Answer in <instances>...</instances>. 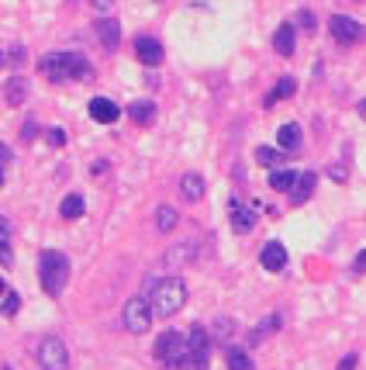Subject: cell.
<instances>
[{"label": "cell", "instance_id": "ffe728a7", "mask_svg": "<svg viewBox=\"0 0 366 370\" xmlns=\"http://www.w3.org/2000/svg\"><path fill=\"white\" fill-rule=\"evenodd\" d=\"M225 360H228V370H253V360H249V353L242 346H228Z\"/></svg>", "mask_w": 366, "mask_h": 370}, {"label": "cell", "instance_id": "4316f807", "mask_svg": "<svg viewBox=\"0 0 366 370\" xmlns=\"http://www.w3.org/2000/svg\"><path fill=\"white\" fill-rule=\"evenodd\" d=\"M17 308H21V301H17V294H10V291H7V298H3V305H0V311H3V315H14Z\"/></svg>", "mask_w": 366, "mask_h": 370}, {"label": "cell", "instance_id": "30bf717a", "mask_svg": "<svg viewBox=\"0 0 366 370\" xmlns=\"http://www.w3.org/2000/svg\"><path fill=\"white\" fill-rule=\"evenodd\" d=\"M135 56L142 66H159L163 63V42L159 38H138L135 42Z\"/></svg>", "mask_w": 366, "mask_h": 370}, {"label": "cell", "instance_id": "83f0119b", "mask_svg": "<svg viewBox=\"0 0 366 370\" xmlns=\"http://www.w3.org/2000/svg\"><path fill=\"white\" fill-rule=\"evenodd\" d=\"M297 24H301L304 31H315V14H311V10H301V14H297Z\"/></svg>", "mask_w": 366, "mask_h": 370}, {"label": "cell", "instance_id": "52a82bcc", "mask_svg": "<svg viewBox=\"0 0 366 370\" xmlns=\"http://www.w3.org/2000/svg\"><path fill=\"white\" fill-rule=\"evenodd\" d=\"M38 364H42V370H70V350H66V343L56 339V336L42 339L38 343Z\"/></svg>", "mask_w": 366, "mask_h": 370}, {"label": "cell", "instance_id": "f546056e", "mask_svg": "<svg viewBox=\"0 0 366 370\" xmlns=\"http://www.w3.org/2000/svg\"><path fill=\"white\" fill-rule=\"evenodd\" d=\"M353 270H356V274H366V249H363V253H356V263H353Z\"/></svg>", "mask_w": 366, "mask_h": 370}, {"label": "cell", "instance_id": "603a6c76", "mask_svg": "<svg viewBox=\"0 0 366 370\" xmlns=\"http://www.w3.org/2000/svg\"><path fill=\"white\" fill-rule=\"evenodd\" d=\"M177 222H180V215H177L173 208H166V204H163V208L156 211V225H159V232H170Z\"/></svg>", "mask_w": 366, "mask_h": 370}, {"label": "cell", "instance_id": "8fae6325", "mask_svg": "<svg viewBox=\"0 0 366 370\" xmlns=\"http://www.w3.org/2000/svg\"><path fill=\"white\" fill-rule=\"evenodd\" d=\"M118 104L114 100H107V97H93L90 100V118L97 121V125H114L118 121Z\"/></svg>", "mask_w": 366, "mask_h": 370}, {"label": "cell", "instance_id": "1f68e13d", "mask_svg": "<svg viewBox=\"0 0 366 370\" xmlns=\"http://www.w3.org/2000/svg\"><path fill=\"white\" fill-rule=\"evenodd\" d=\"M328 177H332V180H346V167H332Z\"/></svg>", "mask_w": 366, "mask_h": 370}, {"label": "cell", "instance_id": "5bb4252c", "mask_svg": "<svg viewBox=\"0 0 366 370\" xmlns=\"http://www.w3.org/2000/svg\"><path fill=\"white\" fill-rule=\"evenodd\" d=\"M253 225H256V211L246 208L242 201H232V229L235 232H253Z\"/></svg>", "mask_w": 366, "mask_h": 370}, {"label": "cell", "instance_id": "d6986e66", "mask_svg": "<svg viewBox=\"0 0 366 370\" xmlns=\"http://www.w3.org/2000/svg\"><path fill=\"white\" fill-rule=\"evenodd\" d=\"M180 194L186 197V201H197V197L204 194V177H200V174H183Z\"/></svg>", "mask_w": 366, "mask_h": 370}, {"label": "cell", "instance_id": "d4e9b609", "mask_svg": "<svg viewBox=\"0 0 366 370\" xmlns=\"http://www.w3.org/2000/svg\"><path fill=\"white\" fill-rule=\"evenodd\" d=\"M280 149H270V146H260L256 149V163H263V167H280Z\"/></svg>", "mask_w": 366, "mask_h": 370}, {"label": "cell", "instance_id": "f35d334b", "mask_svg": "<svg viewBox=\"0 0 366 370\" xmlns=\"http://www.w3.org/2000/svg\"><path fill=\"white\" fill-rule=\"evenodd\" d=\"M3 370H10V367H3Z\"/></svg>", "mask_w": 366, "mask_h": 370}, {"label": "cell", "instance_id": "7c38bea8", "mask_svg": "<svg viewBox=\"0 0 366 370\" xmlns=\"http://www.w3.org/2000/svg\"><path fill=\"white\" fill-rule=\"evenodd\" d=\"M260 263H263L270 274H280V270L287 267V249H283L280 242H266L263 253H260Z\"/></svg>", "mask_w": 366, "mask_h": 370}, {"label": "cell", "instance_id": "e0dca14e", "mask_svg": "<svg viewBox=\"0 0 366 370\" xmlns=\"http://www.w3.org/2000/svg\"><path fill=\"white\" fill-rule=\"evenodd\" d=\"M276 142H280V149H287V153H294L297 146H301V128L290 121V125H280L276 128Z\"/></svg>", "mask_w": 366, "mask_h": 370}, {"label": "cell", "instance_id": "277c9868", "mask_svg": "<svg viewBox=\"0 0 366 370\" xmlns=\"http://www.w3.org/2000/svg\"><path fill=\"white\" fill-rule=\"evenodd\" d=\"M156 360L166 370H186L190 360H186V339H183L177 329H166L159 339H156Z\"/></svg>", "mask_w": 366, "mask_h": 370}, {"label": "cell", "instance_id": "6da1fadb", "mask_svg": "<svg viewBox=\"0 0 366 370\" xmlns=\"http://www.w3.org/2000/svg\"><path fill=\"white\" fill-rule=\"evenodd\" d=\"M38 73L52 84H63L70 77L77 80H93V66L80 56V52H49L38 59Z\"/></svg>", "mask_w": 366, "mask_h": 370}, {"label": "cell", "instance_id": "8992f818", "mask_svg": "<svg viewBox=\"0 0 366 370\" xmlns=\"http://www.w3.org/2000/svg\"><path fill=\"white\" fill-rule=\"evenodd\" d=\"M149 325H152V308H149V298L135 294V298L125 305V329H128L132 336H142V332H149Z\"/></svg>", "mask_w": 366, "mask_h": 370}, {"label": "cell", "instance_id": "d6a6232c", "mask_svg": "<svg viewBox=\"0 0 366 370\" xmlns=\"http://www.w3.org/2000/svg\"><path fill=\"white\" fill-rule=\"evenodd\" d=\"M339 370H356V353H349V357L339 364Z\"/></svg>", "mask_w": 366, "mask_h": 370}, {"label": "cell", "instance_id": "9c48e42d", "mask_svg": "<svg viewBox=\"0 0 366 370\" xmlns=\"http://www.w3.org/2000/svg\"><path fill=\"white\" fill-rule=\"evenodd\" d=\"M93 31H97V38H100V45H104L107 52L118 49V42H121V24H118V17H97Z\"/></svg>", "mask_w": 366, "mask_h": 370}, {"label": "cell", "instance_id": "74e56055", "mask_svg": "<svg viewBox=\"0 0 366 370\" xmlns=\"http://www.w3.org/2000/svg\"><path fill=\"white\" fill-rule=\"evenodd\" d=\"M0 66H3V52H0Z\"/></svg>", "mask_w": 366, "mask_h": 370}, {"label": "cell", "instance_id": "484cf974", "mask_svg": "<svg viewBox=\"0 0 366 370\" xmlns=\"http://www.w3.org/2000/svg\"><path fill=\"white\" fill-rule=\"evenodd\" d=\"M193 253H197V246H180V249L166 253V263H170V267H180V263H186Z\"/></svg>", "mask_w": 366, "mask_h": 370}, {"label": "cell", "instance_id": "5b68a950", "mask_svg": "<svg viewBox=\"0 0 366 370\" xmlns=\"http://www.w3.org/2000/svg\"><path fill=\"white\" fill-rule=\"evenodd\" d=\"M186 360H190V370L211 367V336H207V329H200V325L190 329V336H186Z\"/></svg>", "mask_w": 366, "mask_h": 370}, {"label": "cell", "instance_id": "8d00e7d4", "mask_svg": "<svg viewBox=\"0 0 366 370\" xmlns=\"http://www.w3.org/2000/svg\"><path fill=\"white\" fill-rule=\"evenodd\" d=\"M0 187H3V170H0Z\"/></svg>", "mask_w": 366, "mask_h": 370}, {"label": "cell", "instance_id": "7a4b0ae2", "mask_svg": "<svg viewBox=\"0 0 366 370\" xmlns=\"http://www.w3.org/2000/svg\"><path fill=\"white\" fill-rule=\"evenodd\" d=\"M183 305H186V284L180 277H166L159 280L156 287H152V294H149V308H152V318L159 315V318H170V315H177Z\"/></svg>", "mask_w": 366, "mask_h": 370}, {"label": "cell", "instance_id": "ac0fdd59", "mask_svg": "<svg viewBox=\"0 0 366 370\" xmlns=\"http://www.w3.org/2000/svg\"><path fill=\"white\" fill-rule=\"evenodd\" d=\"M273 49L280 56H294V24H280V28H276Z\"/></svg>", "mask_w": 366, "mask_h": 370}, {"label": "cell", "instance_id": "4dcf8cb0", "mask_svg": "<svg viewBox=\"0 0 366 370\" xmlns=\"http://www.w3.org/2000/svg\"><path fill=\"white\" fill-rule=\"evenodd\" d=\"M21 135H24V139H35V135H38V125H35V121H28V125H24V132H21Z\"/></svg>", "mask_w": 366, "mask_h": 370}, {"label": "cell", "instance_id": "7402d4cb", "mask_svg": "<svg viewBox=\"0 0 366 370\" xmlns=\"http://www.w3.org/2000/svg\"><path fill=\"white\" fill-rule=\"evenodd\" d=\"M59 215H63V218H70V222H73V218H80V215H83V197H80V194H70V197L59 204Z\"/></svg>", "mask_w": 366, "mask_h": 370}, {"label": "cell", "instance_id": "9a60e30c", "mask_svg": "<svg viewBox=\"0 0 366 370\" xmlns=\"http://www.w3.org/2000/svg\"><path fill=\"white\" fill-rule=\"evenodd\" d=\"M3 100H7L10 107L24 104V100H28V80H24V77H10L7 87H3Z\"/></svg>", "mask_w": 366, "mask_h": 370}, {"label": "cell", "instance_id": "4fadbf2b", "mask_svg": "<svg viewBox=\"0 0 366 370\" xmlns=\"http://www.w3.org/2000/svg\"><path fill=\"white\" fill-rule=\"evenodd\" d=\"M315 184H318V177H315L311 170H308V174H297V177H294V187H290V201H294V204H304V201L315 194Z\"/></svg>", "mask_w": 366, "mask_h": 370}, {"label": "cell", "instance_id": "3957f363", "mask_svg": "<svg viewBox=\"0 0 366 370\" xmlns=\"http://www.w3.org/2000/svg\"><path fill=\"white\" fill-rule=\"evenodd\" d=\"M38 277H42L45 294L59 298V291H63L66 280H70V260H66V253H59V249H45L42 260H38Z\"/></svg>", "mask_w": 366, "mask_h": 370}, {"label": "cell", "instance_id": "e575fe53", "mask_svg": "<svg viewBox=\"0 0 366 370\" xmlns=\"http://www.w3.org/2000/svg\"><path fill=\"white\" fill-rule=\"evenodd\" d=\"M93 7H100V10H111V0H90Z\"/></svg>", "mask_w": 366, "mask_h": 370}, {"label": "cell", "instance_id": "ba28073f", "mask_svg": "<svg viewBox=\"0 0 366 370\" xmlns=\"http://www.w3.org/2000/svg\"><path fill=\"white\" fill-rule=\"evenodd\" d=\"M328 31H332V38L342 42V45H356V42L363 38V24H360L356 17H346V14H335V17L328 21Z\"/></svg>", "mask_w": 366, "mask_h": 370}, {"label": "cell", "instance_id": "d590c367", "mask_svg": "<svg viewBox=\"0 0 366 370\" xmlns=\"http://www.w3.org/2000/svg\"><path fill=\"white\" fill-rule=\"evenodd\" d=\"M0 294H7V291H3V280H0Z\"/></svg>", "mask_w": 366, "mask_h": 370}, {"label": "cell", "instance_id": "2e32d148", "mask_svg": "<svg viewBox=\"0 0 366 370\" xmlns=\"http://www.w3.org/2000/svg\"><path fill=\"white\" fill-rule=\"evenodd\" d=\"M128 118H132L135 125H152V121H156V104H152V100H135V104L128 107Z\"/></svg>", "mask_w": 366, "mask_h": 370}, {"label": "cell", "instance_id": "cb8c5ba5", "mask_svg": "<svg viewBox=\"0 0 366 370\" xmlns=\"http://www.w3.org/2000/svg\"><path fill=\"white\" fill-rule=\"evenodd\" d=\"M294 177H297L294 170H273V174H270V187H273V190H290V187H294Z\"/></svg>", "mask_w": 366, "mask_h": 370}, {"label": "cell", "instance_id": "836d02e7", "mask_svg": "<svg viewBox=\"0 0 366 370\" xmlns=\"http://www.w3.org/2000/svg\"><path fill=\"white\" fill-rule=\"evenodd\" d=\"M7 163H10V149H7V146H0V170H3Z\"/></svg>", "mask_w": 366, "mask_h": 370}, {"label": "cell", "instance_id": "f1b7e54d", "mask_svg": "<svg viewBox=\"0 0 366 370\" xmlns=\"http://www.w3.org/2000/svg\"><path fill=\"white\" fill-rule=\"evenodd\" d=\"M49 142L52 146H66V132L63 128H49Z\"/></svg>", "mask_w": 366, "mask_h": 370}, {"label": "cell", "instance_id": "44dd1931", "mask_svg": "<svg viewBox=\"0 0 366 370\" xmlns=\"http://www.w3.org/2000/svg\"><path fill=\"white\" fill-rule=\"evenodd\" d=\"M294 91H297V84H294L290 77H283V80L276 84L273 91H270V97H266V107H273V104H280V100H287V97H294Z\"/></svg>", "mask_w": 366, "mask_h": 370}]
</instances>
